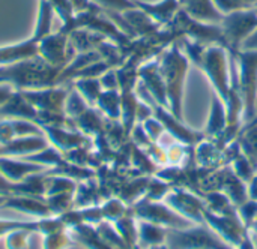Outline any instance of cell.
I'll use <instances>...</instances> for the list:
<instances>
[{
    "label": "cell",
    "mask_w": 257,
    "mask_h": 249,
    "mask_svg": "<svg viewBox=\"0 0 257 249\" xmlns=\"http://www.w3.org/2000/svg\"><path fill=\"white\" fill-rule=\"evenodd\" d=\"M160 65V74L164 77V84L167 89V96L172 102V110L178 120L181 119V95H182V83L188 69V59L182 54L178 45H173L163 57Z\"/></svg>",
    "instance_id": "obj_1"
},
{
    "label": "cell",
    "mask_w": 257,
    "mask_h": 249,
    "mask_svg": "<svg viewBox=\"0 0 257 249\" xmlns=\"http://www.w3.org/2000/svg\"><path fill=\"white\" fill-rule=\"evenodd\" d=\"M239 75L238 84L241 89L245 120L250 123L256 114L257 98V50H239L236 53Z\"/></svg>",
    "instance_id": "obj_2"
},
{
    "label": "cell",
    "mask_w": 257,
    "mask_h": 249,
    "mask_svg": "<svg viewBox=\"0 0 257 249\" xmlns=\"http://www.w3.org/2000/svg\"><path fill=\"white\" fill-rule=\"evenodd\" d=\"M221 29L227 42V50L236 53L257 29V12L254 8L241 9L223 15Z\"/></svg>",
    "instance_id": "obj_3"
},
{
    "label": "cell",
    "mask_w": 257,
    "mask_h": 249,
    "mask_svg": "<svg viewBox=\"0 0 257 249\" xmlns=\"http://www.w3.org/2000/svg\"><path fill=\"white\" fill-rule=\"evenodd\" d=\"M227 50L221 45H208L200 68L206 72L218 95L226 101L229 95V62Z\"/></svg>",
    "instance_id": "obj_4"
},
{
    "label": "cell",
    "mask_w": 257,
    "mask_h": 249,
    "mask_svg": "<svg viewBox=\"0 0 257 249\" xmlns=\"http://www.w3.org/2000/svg\"><path fill=\"white\" fill-rule=\"evenodd\" d=\"M77 54L69 41V33L59 30L38 41V56L51 66L65 68Z\"/></svg>",
    "instance_id": "obj_5"
},
{
    "label": "cell",
    "mask_w": 257,
    "mask_h": 249,
    "mask_svg": "<svg viewBox=\"0 0 257 249\" xmlns=\"http://www.w3.org/2000/svg\"><path fill=\"white\" fill-rule=\"evenodd\" d=\"M23 96L38 110L50 113H65V101L69 90L53 86L35 90H20Z\"/></svg>",
    "instance_id": "obj_6"
},
{
    "label": "cell",
    "mask_w": 257,
    "mask_h": 249,
    "mask_svg": "<svg viewBox=\"0 0 257 249\" xmlns=\"http://www.w3.org/2000/svg\"><path fill=\"white\" fill-rule=\"evenodd\" d=\"M134 213L140 218L149 219V222L161 224V225H172L173 228H185L187 225H190L187 219H182L179 215L169 210L166 206L157 204L149 198L146 201L137 203L134 206Z\"/></svg>",
    "instance_id": "obj_7"
},
{
    "label": "cell",
    "mask_w": 257,
    "mask_h": 249,
    "mask_svg": "<svg viewBox=\"0 0 257 249\" xmlns=\"http://www.w3.org/2000/svg\"><path fill=\"white\" fill-rule=\"evenodd\" d=\"M45 147H48V140H47L45 134L17 137L6 144H0V156L26 158L29 155L44 150Z\"/></svg>",
    "instance_id": "obj_8"
},
{
    "label": "cell",
    "mask_w": 257,
    "mask_h": 249,
    "mask_svg": "<svg viewBox=\"0 0 257 249\" xmlns=\"http://www.w3.org/2000/svg\"><path fill=\"white\" fill-rule=\"evenodd\" d=\"M42 131L48 143H51L62 153H66L86 143V137L83 135V132H78L77 129L71 131L63 126H42Z\"/></svg>",
    "instance_id": "obj_9"
},
{
    "label": "cell",
    "mask_w": 257,
    "mask_h": 249,
    "mask_svg": "<svg viewBox=\"0 0 257 249\" xmlns=\"http://www.w3.org/2000/svg\"><path fill=\"white\" fill-rule=\"evenodd\" d=\"M47 167L24 161V159H14L9 156H0V173L11 182H20L26 179L27 176L38 174V173H45Z\"/></svg>",
    "instance_id": "obj_10"
},
{
    "label": "cell",
    "mask_w": 257,
    "mask_h": 249,
    "mask_svg": "<svg viewBox=\"0 0 257 249\" xmlns=\"http://www.w3.org/2000/svg\"><path fill=\"white\" fill-rule=\"evenodd\" d=\"M3 207L30 215V216H36L39 219L54 216L50 207L47 206L45 198H35V197H27V195H9Z\"/></svg>",
    "instance_id": "obj_11"
},
{
    "label": "cell",
    "mask_w": 257,
    "mask_h": 249,
    "mask_svg": "<svg viewBox=\"0 0 257 249\" xmlns=\"http://www.w3.org/2000/svg\"><path fill=\"white\" fill-rule=\"evenodd\" d=\"M0 119H24L38 125V110L17 90L12 98L0 107Z\"/></svg>",
    "instance_id": "obj_12"
},
{
    "label": "cell",
    "mask_w": 257,
    "mask_h": 249,
    "mask_svg": "<svg viewBox=\"0 0 257 249\" xmlns=\"http://www.w3.org/2000/svg\"><path fill=\"white\" fill-rule=\"evenodd\" d=\"M36 56H38V41L33 36H30L29 39H24L21 42L0 47V66L32 59Z\"/></svg>",
    "instance_id": "obj_13"
},
{
    "label": "cell",
    "mask_w": 257,
    "mask_h": 249,
    "mask_svg": "<svg viewBox=\"0 0 257 249\" xmlns=\"http://www.w3.org/2000/svg\"><path fill=\"white\" fill-rule=\"evenodd\" d=\"M181 9L191 18L203 23H221L223 15L217 11L212 0H178Z\"/></svg>",
    "instance_id": "obj_14"
},
{
    "label": "cell",
    "mask_w": 257,
    "mask_h": 249,
    "mask_svg": "<svg viewBox=\"0 0 257 249\" xmlns=\"http://www.w3.org/2000/svg\"><path fill=\"white\" fill-rule=\"evenodd\" d=\"M136 6L148 14L155 23H169L181 11L178 0H161L157 3H148L136 0Z\"/></svg>",
    "instance_id": "obj_15"
},
{
    "label": "cell",
    "mask_w": 257,
    "mask_h": 249,
    "mask_svg": "<svg viewBox=\"0 0 257 249\" xmlns=\"http://www.w3.org/2000/svg\"><path fill=\"white\" fill-rule=\"evenodd\" d=\"M140 77L143 78V81L146 83L148 90L152 93V96L163 105H166V95H167V89L166 84L163 81V77L160 74V65L158 63H151V65H145L140 69Z\"/></svg>",
    "instance_id": "obj_16"
},
{
    "label": "cell",
    "mask_w": 257,
    "mask_h": 249,
    "mask_svg": "<svg viewBox=\"0 0 257 249\" xmlns=\"http://www.w3.org/2000/svg\"><path fill=\"white\" fill-rule=\"evenodd\" d=\"M167 201L172 207L178 209L185 216H188L194 221H199V222L203 221L202 216H203L205 206L197 198H194L193 195H188L185 192H176V194H172L167 198Z\"/></svg>",
    "instance_id": "obj_17"
},
{
    "label": "cell",
    "mask_w": 257,
    "mask_h": 249,
    "mask_svg": "<svg viewBox=\"0 0 257 249\" xmlns=\"http://www.w3.org/2000/svg\"><path fill=\"white\" fill-rule=\"evenodd\" d=\"M69 236L74 239V242H80L89 249H114L111 248L96 231V228H92L89 224L83 222L72 228H68Z\"/></svg>",
    "instance_id": "obj_18"
},
{
    "label": "cell",
    "mask_w": 257,
    "mask_h": 249,
    "mask_svg": "<svg viewBox=\"0 0 257 249\" xmlns=\"http://www.w3.org/2000/svg\"><path fill=\"white\" fill-rule=\"evenodd\" d=\"M96 105L111 120H117L122 114V98L117 90H102Z\"/></svg>",
    "instance_id": "obj_19"
},
{
    "label": "cell",
    "mask_w": 257,
    "mask_h": 249,
    "mask_svg": "<svg viewBox=\"0 0 257 249\" xmlns=\"http://www.w3.org/2000/svg\"><path fill=\"white\" fill-rule=\"evenodd\" d=\"M53 17H54V9L48 3V0H39L38 6V18H36V26L33 30V38L36 41L42 39L44 36L51 33V26H53Z\"/></svg>",
    "instance_id": "obj_20"
},
{
    "label": "cell",
    "mask_w": 257,
    "mask_h": 249,
    "mask_svg": "<svg viewBox=\"0 0 257 249\" xmlns=\"http://www.w3.org/2000/svg\"><path fill=\"white\" fill-rule=\"evenodd\" d=\"M155 111H157V114L160 116L161 122H163V123L172 131V134H175L181 141H185V143H188V144H193V143L200 141V140L203 138L202 134H196V132H193V131H188V129H185V128H182V126H179V123L176 122V119H173L170 114H167L164 110H161V107H155Z\"/></svg>",
    "instance_id": "obj_21"
},
{
    "label": "cell",
    "mask_w": 257,
    "mask_h": 249,
    "mask_svg": "<svg viewBox=\"0 0 257 249\" xmlns=\"http://www.w3.org/2000/svg\"><path fill=\"white\" fill-rule=\"evenodd\" d=\"M74 89L84 98V101L89 105L96 104L99 95L102 93L101 81L96 77H86V78H77V80H74Z\"/></svg>",
    "instance_id": "obj_22"
},
{
    "label": "cell",
    "mask_w": 257,
    "mask_h": 249,
    "mask_svg": "<svg viewBox=\"0 0 257 249\" xmlns=\"http://www.w3.org/2000/svg\"><path fill=\"white\" fill-rule=\"evenodd\" d=\"M74 125L83 134H101L104 129V122L101 120L98 113L93 111L90 107L74 120Z\"/></svg>",
    "instance_id": "obj_23"
},
{
    "label": "cell",
    "mask_w": 257,
    "mask_h": 249,
    "mask_svg": "<svg viewBox=\"0 0 257 249\" xmlns=\"http://www.w3.org/2000/svg\"><path fill=\"white\" fill-rule=\"evenodd\" d=\"M77 183L74 179L60 176V174H47V186H45V197L63 192H75Z\"/></svg>",
    "instance_id": "obj_24"
},
{
    "label": "cell",
    "mask_w": 257,
    "mask_h": 249,
    "mask_svg": "<svg viewBox=\"0 0 257 249\" xmlns=\"http://www.w3.org/2000/svg\"><path fill=\"white\" fill-rule=\"evenodd\" d=\"M167 230H163L158 224L154 222H142L140 224V240L143 245L149 248H155L157 245H161L164 240Z\"/></svg>",
    "instance_id": "obj_25"
},
{
    "label": "cell",
    "mask_w": 257,
    "mask_h": 249,
    "mask_svg": "<svg viewBox=\"0 0 257 249\" xmlns=\"http://www.w3.org/2000/svg\"><path fill=\"white\" fill-rule=\"evenodd\" d=\"M227 126V117L224 113V107L221 105L218 96H214V104H212V113L211 119L208 123V134L211 135H220Z\"/></svg>",
    "instance_id": "obj_26"
},
{
    "label": "cell",
    "mask_w": 257,
    "mask_h": 249,
    "mask_svg": "<svg viewBox=\"0 0 257 249\" xmlns=\"http://www.w3.org/2000/svg\"><path fill=\"white\" fill-rule=\"evenodd\" d=\"M74 197L75 192H63V194H54L45 197V203L50 207L51 213L54 216L62 215L74 207Z\"/></svg>",
    "instance_id": "obj_27"
},
{
    "label": "cell",
    "mask_w": 257,
    "mask_h": 249,
    "mask_svg": "<svg viewBox=\"0 0 257 249\" xmlns=\"http://www.w3.org/2000/svg\"><path fill=\"white\" fill-rule=\"evenodd\" d=\"M89 108V104L84 101V98L72 87L69 89V93L65 101V114L71 119L75 120L78 116H81L86 110Z\"/></svg>",
    "instance_id": "obj_28"
},
{
    "label": "cell",
    "mask_w": 257,
    "mask_h": 249,
    "mask_svg": "<svg viewBox=\"0 0 257 249\" xmlns=\"http://www.w3.org/2000/svg\"><path fill=\"white\" fill-rule=\"evenodd\" d=\"M242 149L244 153L251 164V167L257 170V125L247 128V134L242 138Z\"/></svg>",
    "instance_id": "obj_29"
},
{
    "label": "cell",
    "mask_w": 257,
    "mask_h": 249,
    "mask_svg": "<svg viewBox=\"0 0 257 249\" xmlns=\"http://www.w3.org/2000/svg\"><path fill=\"white\" fill-rule=\"evenodd\" d=\"M74 243L75 242L69 236L68 230L44 234V249H66L72 246Z\"/></svg>",
    "instance_id": "obj_30"
},
{
    "label": "cell",
    "mask_w": 257,
    "mask_h": 249,
    "mask_svg": "<svg viewBox=\"0 0 257 249\" xmlns=\"http://www.w3.org/2000/svg\"><path fill=\"white\" fill-rule=\"evenodd\" d=\"M32 230L35 233H41L42 228V219L38 221H30V222H23V221H6V219H0V237L6 236L8 233L14 231V230Z\"/></svg>",
    "instance_id": "obj_31"
},
{
    "label": "cell",
    "mask_w": 257,
    "mask_h": 249,
    "mask_svg": "<svg viewBox=\"0 0 257 249\" xmlns=\"http://www.w3.org/2000/svg\"><path fill=\"white\" fill-rule=\"evenodd\" d=\"M32 233H35V231L26 230V228L14 230V231L6 234L5 246H6V249H27V239Z\"/></svg>",
    "instance_id": "obj_32"
},
{
    "label": "cell",
    "mask_w": 257,
    "mask_h": 249,
    "mask_svg": "<svg viewBox=\"0 0 257 249\" xmlns=\"http://www.w3.org/2000/svg\"><path fill=\"white\" fill-rule=\"evenodd\" d=\"M90 2L107 12H125L136 8V2L133 0H90Z\"/></svg>",
    "instance_id": "obj_33"
},
{
    "label": "cell",
    "mask_w": 257,
    "mask_h": 249,
    "mask_svg": "<svg viewBox=\"0 0 257 249\" xmlns=\"http://www.w3.org/2000/svg\"><path fill=\"white\" fill-rule=\"evenodd\" d=\"M101 209H102L104 218H107L110 221H117L119 218H122L128 213V209L125 207V204L120 200H108Z\"/></svg>",
    "instance_id": "obj_34"
},
{
    "label": "cell",
    "mask_w": 257,
    "mask_h": 249,
    "mask_svg": "<svg viewBox=\"0 0 257 249\" xmlns=\"http://www.w3.org/2000/svg\"><path fill=\"white\" fill-rule=\"evenodd\" d=\"M48 3L53 6L54 14H57L59 18L62 20V26L68 24L75 17L74 8L69 0H48Z\"/></svg>",
    "instance_id": "obj_35"
},
{
    "label": "cell",
    "mask_w": 257,
    "mask_h": 249,
    "mask_svg": "<svg viewBox=\"0 0 257 249\" xmlns=\"http://www.w3.org/2000/svg\"><path fill=\"white\" fill-rule=\"evenodd\" d=\"M212 3H214V6L217 8V11L221 15H227L230 12L241 11V9H248L250 8L248 5H245L241 0H212Z\"/></svg>",
    "instance_id": "obj_36"
},
{
    "label": "cell",
    "mask_w": 257,
    "mask_h": 249,
    "mask_svg": "<svg viewBox=\"0 0 257 249\" xmlns=\"http://www.w3.org/2000/svg\"><path fill=\"white\" fill-rule=\"evenodd\" d=\"M241 216L245 222V227H250L254 224L257 219V200H251L248 203H242V206L239 207Z\"/></svg>",
    "instance_id": "obj_37"
},
{
    "label": "cell",
    "mask_w": 257,
    "mask_h": 249,
    "mask_svg": "<svg viewBox=\"0 0 257 249\" xmlns=\"http://www.w3.org/2000/svg\"><path fill=\"white\" fill-rule=\"evenodd\" d=\"M101 86L104 90H117L119 87V80H117V72L116 71H105L101 77H99Z\"/></svg>",
    "instance_id": "obj_38"
},
{
    "label": "cell",
    "mask_w": 257,
    "mask_h": 249,
    "mask_svg": "<svg viewBox=\"0 0 257 249\" xmlns=\"http://www.w3.org/2000/svg\"><path fill=\"white\" fill-rule=\"evenodd\" d=\"M0 194L2 195H20L18 182H11L0 173Z\"/></svg>",
    "instance_id": "obj_39"
},
{
    "label": "cell",
    "mask_w": 257,
    "mask_h": 249,
    "mask_svg": "<svg viewBox=\"0 0 257 249\" xmlns=\"http://www.w3.org/2000/svg\"><path fill=\"white\" fill-rule=\"evenodd\" d=\"M14 131L8 119H0V144H6L11 140H14Z\"/></svg>",
    "instance_id": "obj_40"
},
{
    "label": "cell",
    "mask_w": 257,
    "mask_h": 249,
    "mask_svg": "<svg viewBox=\"0 0 257 249\" xmlns=\"http://www.w3.org/2000/svg\"><path fill=\"white\" fill-rule=\"evenodd\" d=\"M17 92V89L14 87V86H11V84H8V83H3V84H0V107H3L11 98H12V95Z\"/></svg>",
    "instance_id": "obj_41"
},
{
    "label": "cell",
    "mask_w": 257,
    "mask_h": 249,
    "mask_svg": "<svg viewBox=\"0 0 257 249\" xmlns=\"http://www.w3.org/2000/svg\"><path fill=\"white\" fill-rule=\"evenodd\" d=\"M145 126H146V129H148V135H149L151 138H154V140L161 134V129H163V128H161V123L157 122V120H154V119H151V120L148 119V122H146Z\"/></svg>",
    "instance_id": "obj_42"
},
{
    "label": "cell",
    "mask_w": 257,
    "mask_h": 249,
    "mask_svg": "<svg viewBox=\"0 0 257 249\" xmlns=\"http://www.w3.org/2000/svg\"><path fill=\"white\" fill-rule=\"evenodd\" d=\"M254 9H256L257 12V6H254ZM241 50H257V29L254 30V33L244 42Z\"/></svg>",
    "instance_id": "obj_43"
},
{
    "label": "cell",
    "mask_w": 257,
    "mask_h": 249,
    "mask_svg": "<svg viewBox=\"0 0 257 249\" xmlns=\"http://www.w3.org/2000/svg\"><path fill=\"white\" fill-rule=\"evenodd\" d=\"M238 246H239V249H256L253 239H251L250 234H248V230L244 233V237H242V240H241V243H239Z\"/></svg>",
    "instance_id": "obj_44"
},
{
    "label": "cell",
    "mask_w": 257,
    "mask_h": 249,
    "mask_svg": "<svg viewBox=\"0 0 257 249\" xmlns=\"http://www.w3.org/2000/svg\"><path fill=\"white\" fill-rule=\"evenodd\" d=\"M248 192H250V198L251 200H257V174L250 180V189H248Z\"/></svg>",
    "instance_id": "obj_45"
},
{
    "label": "cell",
    "mask_w": 257,
    "mask_h": 249,
    "mask_svg": "<svg viewBox=\"0 0 257 249\" xmlns=\"http://www.w3.org/2000/svg\"><path fill=\"white\" fill-rule=\"evenodd\" d=\"M241 2H244L245 5H248L250 8H254L257 6V0H241Z\"/></svg>",
    "instance_id": "obj_46"
},
{
    "label": "cell",
    "mask_w": 257,
    "mask_h": 249,
    "mask_svg": "<svg viewBox=\"0 0 257 249\" xmlns=\"http://www.w3.org/2000/svg\"><path fill=\"white\" fill-rule=\"evenodd\" d=\"M8 197H9V195H2V194H0V207H3V204L6 203Z\"/></svg>",
    "instance_id": "obj_47"
},
{
    "label": "cell",
    "mask_w": 257,
    "mask_h": 249,
    "mask_svg": "<svg viewBox=\"0 0 257 249\" xmlns=\"http://www.w3.org/2000/svg\"><path fill=\"white\" fill-rule=\"evenodd\" d=\"M254 125H257V116L254 117V120H253V122H250V123L247 125V128H250V126H254Z\"/></svg>",
    "instance_id": "obj_48"
},
{
    "label": "cell",
    "mask_w": 257,
    "mask_h": 249,
    "mask_svg": "<svg viewBox=\"0 0 257 249\" xmlns=\"http://www.w3.org/2000/svg\"><path fill=\"white\" fill-rule=\"evenodd\" d=\"M253 239H254L253 242H254V246H256V249H257V233L254 234V236H253Z\"/></svg>",
    "instance_id": "obj_49"
},
{
    "label": "cell",
    "mask_w": 257,
    "mask_h": 249,
    "mask_svg": "<svg viewBox=\"0 0 257 249\" xmlns=\"http://www.w3.org/2000/svg\"><path fill=\"white\" fill-rule=\"evenodd\" d=\"M253 230H254V233H257V219L254 221V224H253Z\"/></svg>",
    "instance_id": "obj_50"
}]
</instances>
